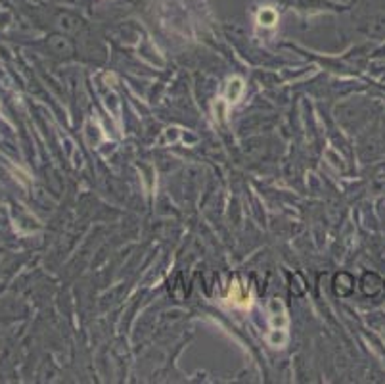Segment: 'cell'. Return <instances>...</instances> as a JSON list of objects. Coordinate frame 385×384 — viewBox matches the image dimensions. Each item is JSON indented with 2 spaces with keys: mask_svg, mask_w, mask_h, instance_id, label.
Here are the masks:
<instances>
[{
  "mask_svg": "<svg viewBox=\"0 0 385 384\" xmlns=\"http://www.w3.org/2000/svg\"><path fill=\"white\" fill-rule=\"evenodd\" d=\"M268 344L272 348H284L288 342V330H280V328H270V332L267 336Z\"/></svg>",
  "mask_w": 385,
  "mask_h": 384,
  "instance_id": "obj_4",
  "label": "cell"
},
{
  "mask_svg": "<svg viewBox=\"0 0 385 384\" xmlns=\"http://www.w3.org/2000/svg\"><path fill=\"white\" fill-rule=\"evenodd\" d=\"M270 317H268V323H270V328H280V330H288V315H286V309H284V304L276 298L270 302Z\"/></svg>",
  "mask_w": 385,
  "mask_h": 384,
  "instance_id": "obj_2",
  "label": "cell"
},
{
  "mask_svg": "<svg viewBox=\"0 0 385 384\" xmlns=\"http://www.w3.org/2000/svg\"><path fill=\"white\" fill-rule=\"evenodd\" d=\"M257 21L263 27H274L276 21H278V14L272 8H263L259 12V16H257Z\"/></svg>",
  "mask_w": 385,
  "mask_h": 384,
  "instance_id": "obj_5",
  "label": "cell"
},
{
  "mask_svg": "<svg viewBox=\"0 0 385 384\" xmlns=\"http://www.w3.org/2000/svg\"><path fill=\"white\" fill-rule=\"evenodd\" d=\"M381 286V280L377 279V275H366L364 277V292L366 294H376Z\"/></svg>",
  "mask_w": 385,
  "mask_h": 384,
  "instance_id": "obj_6",
  "label": "cell"
},
{
  "mask_svg": "<svg viewBox=\"0 0 385 384\" xmlns=\"http://www.w3.org/2000/svg\"><path fill=\"white\" fill-rule=\"evenodd\" d=\"M228 302L238 309H249L253 305V296L245 284H242L240 280H234L228 290Z\"/></svg>",
  "mask_w": 385,
  "mask_h": 384,
  "instance_id": "obj_1",
  "label": "cell"
},
{
  "mask_svg": "<svg viewBox=\"0 0 385 384\" xmlns=\"http://www.w3.org/2000/svg\"><path fill=\"white\" fill-rule=\"evenodd\" d=\"M244 79L242 77H232V79L228 81V88H226V98L230 104H236V102H240V98H242V94H244Z\"/></svg>",
  "mask_w": 385,
  "mask_h": 384,
  "instance_id": "obj_3",
  "label": "cell"
}]
</instances>
